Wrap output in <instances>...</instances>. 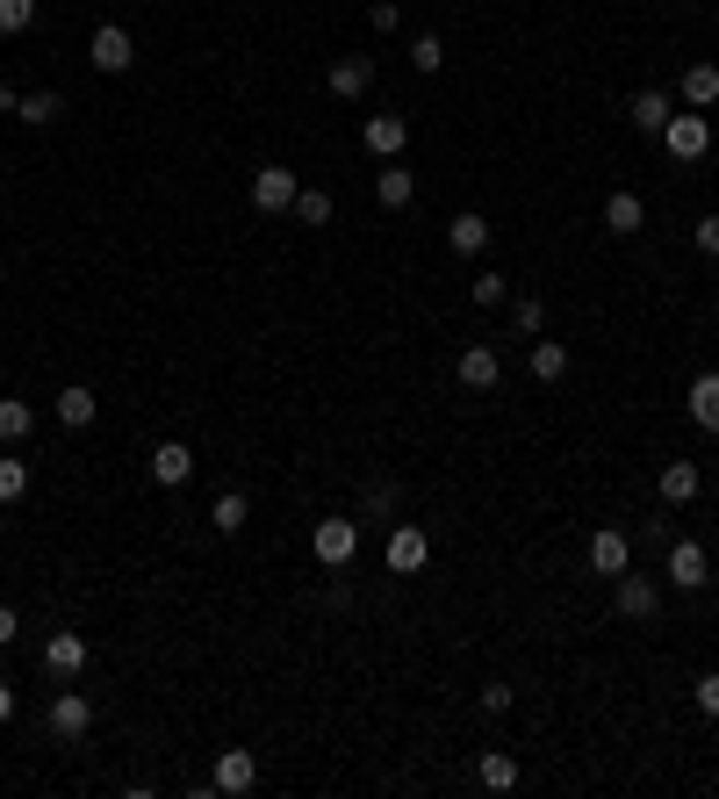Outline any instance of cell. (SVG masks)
Masks as SVG:
<instances>
[{
    "label": "cell",
    "instance_id": "6da1fadb",
    "mask_svg": "<svg viewBox=\"0 0 719 799\" xmlns=\"http://www.w3.org/2000/svg\"><path fill=\"white\" fill-rule=\"evenodd\" d=\"M295 195H303V180H295L288 166H259V174H252V209H259V216L295 209Z\"/></svg>",
    "mask_w": 719,
    "mask_h": 799
},
{
    "label": "cell",
    "instance_id": "7a4b0ae2",
    "mask_svg": "<svg viewBox=\"0 0 719 799\" xmlns=\"http://www.w3.org/2000/svg\"><path fill=\"white\" fill-rule=\"evenodd\" d=\"M86 58H94V72H130V66H138V44H130L122 22H102L94 44H86Z\"/></svg>",
    "mask_w": 719,
    "mask_h": 799
},
{
    "label": "cell",
    "instance_id": "3957f363",
    "mask_svg": "<svg viewBox=\"0 0 719 799\" xmlns=\"http://www.w3.org/2000/svg\"><path fill=\"white\" fill-rule=\"evenodd\" d=\"M662 144H669V158H684V166H691V158H705V152H712V122H705L698 108H691V116H669Z\"/></svg>",
    "mask_w": 719,
    "mask_h": 799
},
{
    "label": "cell",
    "instance_id": "277c9868",
    "mask_svg": "<svg viewBox=\"0 0 719 799\" xmlns=\"http://www.w3.org/2000/svg\"><path fill=\"white\" fill-rule=\"evenodd\" d=\"M309 548H317V562H325V569H345V562H353V548H360V519H325L317 533H309Z\"/></svg>",
    "mask_w": 719,
    "mask_h": 799
},
{
    "label": "cell",
    "instance_id": "5b68a950",
    "mask_svg": "<svg viewBox=\"0 0 719 799\" xmlns=\"http://www.w3.org/2000/svg\"><path fill=\"white\" fill-rule=\"evenodd\" d=\"M86 728H94V698L66 684V692L51 698V735H58V742H86Z\"/></svg>",
    "mask_w": 719,
    "mask_h": 799
},
{
    "label": "cell",
    "instance_id": "8992f818",
    "mask_svg": "<svg viewBox=\"0 0 719 799\" xmlns=\"http://www.w3.org/2000/svg\"><path fill=\"white\" fill-rule=\"evenodd\" d=\"M453 375H461V389H475V397H490V389L504 383V361H497V346H468L461 361H453Z\"/></svg>",
    "mask_w": 719,
    "mask_h": 799
},
{
    "label": "cell",
    "instance_id": "52a82bcc",
    "mask_svg": "<svg viewBox=\"0 0 719 799\" xmlns=\"http://www.w3.org/2000/svg\"><path fill=\"white\" fill-rule=\"evenodd\" d=\"M425 562H432L425 526H396V533H389V569H396V576H417Z\"/></svg>",
    "mask_w": 719,
    "mask_h": 799
},
{
    "label": "cell",
    "instance_id": "ba28073f",
    "mask_svg": "<svg viewBox=\"0 0 719 799\" xmlns=\"http://www.w3.org/2000/svg\"><path fill=\"white\" fill-rule=\"evenodd\" d=\"M618 612H626V620H655V612H662V584L618 569Z\"/></svg>",
    "mask_w": 719,
    "mask_h": 799
},
{
    "label": "cell",
    "instance_id": "9c48e42d",
    "mask_svg": "<svg viewBox=\"0 0 719 799\" xmlns=\"http://www.w3.org/2000/svg\"><path fill=\"white\" fill-rule=\"evenodd\" d=\"M676 102H684V108H698V116H705V108L719 102V66H712V58H698V66H684V80H676Z\"/></svg>",
    "mask_w": 719,
    "mask_h": 799
},
{
    "label": "cell",
    "instance_id": "30bf717a",
    "mask_svg": "<svg viewBox=\"0 0 719 799\" xmlns=\"http://www.w3.org/2000/svg\"><path fill=\"white\" fill-rule=\"evenodd\" d=\"M360 144H367L375 158H396L403 144H411V122H403V116H367V122H360Z\"/></svg>",
    "mask_w": 719,
    "mask_h": 799
},
{
    "label": "cell",
    "instance_id": "8fae6325",
    "mask_svg": "<svg viewBox=\"0 0 719 799\" xmlns=\"http://www.w3.org/2000/svg\"><path fill=\"white\" fill-rule=\"evenodd\" d=\"M44 670L72 684L86 670V634H51V642H44Z\"/></svg>",
    "mask_w": 719,
    "mask_h": 799
},
{
    "label": "cell",
    "instance_id": "7c38bea8",
    "mask_svg": "<svg viewBox=\"0 0 719 799\" xmlns=\"http://www.w3.org/2000/svg\"><path fill=\"white\" fill-rule=\"evenodd\" d=\"M705 548L698 540H669V584H684V591H705Z\"/></svg>",
    "mask_w": 719,
    "mask_h": 799
},
{
    "label": "cell",
    "instance_id": "4fadbf2b",
    "mask_svg": "<svg viewBox=\"0 0 719 799\" xmlns=\"http://www.w3.org/2000/svg\"><path fill=\"white\" fill-rule=\"evenodd\" d=\"M252 785H259L252 749H223L216 756V792H252Z\"/></svg>",
    "mask_w": 719,
    "mask_h": 799
},
{
    "label": "cell",
    "instance_id": "5bb4252c",
    "mask_svg": "<svg viewBox=\"0 0 719 799\" xmlns=\"http://www.w3.org/2000/svg\"><path fill=\"white\" fill-rule=\"evenodd\" d=\"M669 116H676V94H662V87L634 94V130H648V138H662V130H669Z\"/></svg>",
    "mask_w": 719,
    "mask_h": 799
},
{
    "label": "cell",
    "instance_id": "9a60e30c",
    "mask_svg": "<svg viewBox=\"0 0 719 799\" xmlns=\"http://www.w3.org/2000/svg\"><path fill=\"white\" fill-rule=\"evenodd\" d=\"M367 87H375V58H339V66H331V94H339V102H360Z\"/></svg>",
    "mask_w": 719,
    "mask_h": 799
},
{
    "label": "cell",
    "instance_id": "2e32d148",
    "mask_svg": "<svg viewBox=\"0 0 719 799\" xmlns=\"http://www.w3.org/2000/svg\"><path fill=\"white\" fill-rule=\"evenodd\" d=\"M58 425H66V433H80V425H94V411H102V403H94V389L86 383H72V389H58Z\"/></svg>",
    "mask_w": 719,
    "mask_h": 799
},
{
    "label": "cell",
    "instance_id": "e0dca14e",
    "mask_svg": "<svg viewBox=\"0 0 719 799\" xmlns=\"http://www.w3.org/2000/svg\"><path fill=\"white\" fill-rule=\"evenodd\" d=\"M626 562H634L626 533H612V526H604V533H590V569H598V576H618Z\"/></svg>",
    "mask_w": 719,
    "mask_h": 799
},
{
    "label": "cell",
    "instance_id": "ac0fdd59",
    "mask_svg": "<svg viewBox=\"0 0 719 799\" xmlns=\"http://www.w3.org/2000/svg\"><path fill=\"white\" fill-rule=\"evenodd\" d=\"M375 195H381V209H403L417 195V174L411 166H396V158H381V174H375Z\"/></svg>",
    "mask_w": 719,
    "mask_h": 799
},
{
    "label": "cell",
    "instance_id": "d6986e66",
    "mask_svg": "<svg viewBox=\"0 0 719 799\" xmlns=\"http://www.w3.org/2000/svg\"><path fill=\"white\" fill-rule=\"evenodd\" d=\"M640 224H648V202H640V195H612V202H604V231H612V238H634Z\"/></svg>",
    "mask_w": 719,
    "mask_h": 799
},
{
    "label": "cell",
    "instance_id": "ffe728a7",
    "mask_svg": "<svg viewBox=\"0 0 719 799\" xmlns=\"http://www.w3.org/2000/svg\"><path fill=\"white\" fill-rule=\"evenodd\" d=\"M475 778H482V792H511V785H518V756L482 749V756H475Z\"/></svg>",
    "mask_w": 719,
    "mask_h": 799
},
{
    "label": "cell",
    "instance_id": "44dd1931",
    "mask_svg": "<svg viewBox=\"0 0 719 799\" xmlns=\"http://www.w3.org/2000/svg\"><path fill=\"white\" fill-rule=\"evenodd\" d=\"M446 245H453V252H461V260H475L482 245H490V224H482L475 209H461V216H453V224H446Z\"/></svg>",
    "mask_w": 719,
    "mask_h": 799
},
{
    "label": "cell",
    "instance_id": "7402d4cb",
    "mask_svg": "<svg viewBox=\"0 0 719 799\" xmlns=\"http://www.w3.org/2000/svg\"><path fill=\"white\" fill-rule=\"evenodd\" d=\"M188 475H195V454L180 447V439H166V447L152 454V483H166V490H173V483H188Z\"/></svg>",
    "mask_w": 719,
    "mask_h": 799
},
{
    "label": "cell",
    "instance_id": "603a6c76",
    "mask_svg": "<svg viewBox=\"0 0 719 799\" xmlns=\"http://www.w3.org/2000/svg\"><path fill=\"white\" fill-rule=\"evenodd\" d=\"M58 116H66V94H51V87H36V94L15 102V122H30V130H44V122H58Z\"/></svg>",
    "mask_w": 719,
    "mask_h": 799
},
{
    "label": "cell",
    "instance_id": "cb8c5ba5",
    "mask_svg": "<svg viewBox=\"0 0 719 799\" xmlns=\"http://www.w3.org/2000/svg\"><path fill=\"white\" fill-rule=\"evenodd\" d=\"M698 483H705V475H698V461H669V469H662V483H655V490H662V504H691V497H698Z\"/></svg>",
    "mask_w": 719,
    "mask_h": 799
},
{
    "label": "cell",
    "instance_id": "d4e9b609",
    "mask_svg": "<svg viewBox=\"0 0 719 799\" xmlns=\"http://www.w3.org/2000/svg\"><path fill=\"white\" fill-rule=\"evenodd\" d=\"M691 418H698L705 433H719V375H712V367L691 383Z\"/></svg>",
    "mask_w": 719,
    "mask_h": 799
},
{
    "label": "cell",
    "instance_id": "484cf974",
    "mask_svg": "<svg viewBox=\"0 0 719 799\" xmlns=\"http://www.w3.org/2000/svg\"><path fill=\"white\" fill-rule=\"evenodd\" d=\"M30 433H36V411L22 397H0V439H8V447H22Z\"/></svg>",
    "mask_w": 719,
    "mask_h": 799
},
{
    "label": "cell",
    "instance_id": "4316f807",
    "mask_svg": "<svg viewBox=\"0 0 719 799\" xmlns=\"http://www.w3.org/2000/svg\"><path fill=\"white\" fill-rule=\"evenodd\" d=\"M568 375V346H554V339H532V383H562Z\"/></svg>",
    "mask_w": 719,
    "mask_h": 799
},
{
    "label": "cell",
    "instance_id": "83f0119b",
    "mask_svg": "<svg viewBox=\"0 0 719 799\" xmlns=\"http://www.w3.org/2000/svg\"><path fill=\"white\" fill-rule=\"evenodd\" d=\"M22 497H30V461L8 454V461H0V504H22Z\"/></svg>",
    "mask_w": 719,
    "mask_h": 799
},
{
    "label": "cell",
    "instance_id": "f1b7e54d",
    "mask_svg": "<svg viewBox=\"0 0 719 799\" xmlns=\"http://www.w3.org/2000/svg\"><path fill=\"white\" fill-rule=\"evenodd\" d=\"M295 216H303L309 231H325L331 224V195L325 188H303V195H295Z\"/></svg>",
    "mask_w": 719,
    "mask_h": 799
},
{
    "label": "cell",
    "instance_id": "f546056e",
    "mask_svg": "<svg viewBox=\"0 0 719 799\" xmlns=\"http://www.w3.org/2000/svg\"><path fill=\"white\" fill-rule=\"evenodd\" d=\"M396 504H403V490H396V483H367L360 512H367V519H396Z\"/></svg>",
    "mask_w": 719,
    "mask_h": 799
},
{
    "label": "cell",
    "instance_id": "4dcf8cb0",
    "mask_svg": "<svg viewBox=\"0 0 719 799\" xmlns=\"http://www.w3.org/2000/svg\"><path fill=\"white\" fill-rule=\"evenodd\" d=\"M209 526H216V533H245V497H238V490H231V497H216Z\"/></svg>",
    "mask_w": 719,
    "mask_h": 799
},
{
    "label": "cell",
    "instance_id": "1f68e13d",
    "mask_svg": "<svg viewBox=\"0 0 719 799\" xmlns=\"http://www.w3.org/2000/svg\"><path fill=\"white\" fill-rule=\"evenodd\" d=\"M511 325L526 331V339H540V325H547V303H540V296H518V303H511Z\"/></svg>",
    "mask_w": 719,
    "mask_h": 799
},
{
    "label": "cell",
    "instance_id": "d6a6232c",
    "mask_svg": "<svg viewBox=\"0 0 719 799\" xmlns=\"http://www.w3.org/2000/svg\"><path fill=\"white\" fill-rule=\"evenodd\" d=\"M36 22V0H0V36H22Z\"/></svg>",
    "mask_w": 719,
    "mask_h": 799
},
{
    "label": "cell",
    "instance_id": "836d02e7",
    "mask_svg": "<svg viewBox=\"0 0 719 799\" xmlns=\"http://www.w3.org/2000/svg\"><path fill=\"white\" fill-rule=\"evenodd\" d=\"M411 66H417V72H439V66H446V44H439V36H432V30H425V36H417V44H411Z\"/></svg>",
    "mask_w": 719,
    "mask_h": 799
},
{
    "label": "cell",
    "instance_id": "e575fe53",
    "mask_svg": "<svg viewBox=\"0 0 719 799\" xmlns=\"http://www.w3.org/2000/svg\"><path fill=\"white\" fill-rule=\"evenodd\" d=\"M475 303H482V310L511 303V281H504V274H475Z\"/></svg>",
    "mask_w": 719,
    "mask_h": 799
},
{
    "label": "cell",
    "instance_id": "d590c367",
    "mask_svg": "<svg viewBox=\"0 0 719 799\" xmlns=\"http://www.w3.org/2000/svg\"><path fill=\"white\" fill-rule=\"evenodd\" d=\"M691 245H698L705 260H719V216H698V231H691Z\"/></svg>",
    "mask_w": 719,
    "mask_h": 799
},
{
    "label": "cell",
    "instance_id": "8d00e7d4",
    "mask_svg": "<svg viewBox=\"0 0 719 799\" xmlns=\"http://www.w3.org/2000/svg\"><path fill=\"white\" fill-rule=\"evenodd\" d=\"M698 713H712V720H719V670H705V678H698Z\"/></svg>",
    "mask_w": 719,
    "mask_h": 799
},
{
    "label": "cell",
    "instance_id": "74e56055",
    "mask_svg": "<svg viewBox=\"0 0 719 799\" xmlns=\"http://www.w3.org/2000/svg\"><path fill=\"white\" fill-rule=\"evenodd\" d=\"M511 684H482V713H511Z\"/></svg>",
    "mask_w": 719,
    "mask_h": 799
},
{
    "label": "cell",
    "instance_id": "f35d334b",
    "mask_svg": "<svg viewBox=\"0 0 719 799\" xmlns=\"http://www.w3.org/2000/svg\"><path fill=\"white\" fill-rule=\"evenodd\" d=\"M8 720H15V684L0 678V728H8Z\"/></svg>",
    "mask_w": 719,
    "mask_h": 799
},
{
    "label": "cell",
    "instance_id": "ab89813d",
    "mask_svg": "<svg viewBox=\"0 0 719 799\" xmlns=\"http://www.w3.org/2000/svg\"><path fill=\"white\" fill-rule=\"evenodd\" d=\"M15 634H22V626H15V606H0V648L15 642Z\"/></svg>",
    "mask_w": 719,
    "mask_h": 799
}]
</instances>
